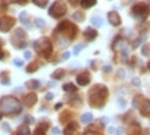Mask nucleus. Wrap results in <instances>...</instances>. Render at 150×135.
Segmentation results:
<instances>
[{
	"label": "nucleus",
	"instance_id": "obj_5",
	"mask_svg": "<svg viewBox=\"0 0 150 135\" xmlns=\"http://www.w3.org/2000/svg\"><path fill=\"white\" fill-rule=\"evenodd\" d=\"M14 24H16V20L13 17L4 16L3 18H0V31L1 32H7V31H10L11 28H13Z\"/></svg>",
	"mask_w": 150,
	"mask_h": 135
},
{
	"label": "nucleus",
	"instance_id": "obj_22",
	"mask_svg": "<svg viewBox=\"0 0 150 135\" xmlns=\"http://www.w3.org/2000/svg\"><path fill=\"white\" fill-rule=\"evenodd\" d=\"M17 1H18L20 4H25V1H27V0H17Z\"/></svg>",
	"mask_w": 150,
	"mask_h": 135
},
{
	"label": "nucleus",
	"instance_id": "obj_7",
	"mask_svg": "<svg viewBox=\"0 0 150 135\" xmlns=\"http://www.w3.org/2000/svg\"><path fill=\"white\" fill-rule=\"evenodd\" d=\"M108 21H110L111 25H120L121 24V18H120L117 13L112 11V13H108Z\"/></svg>",
	"mask_w": 150,
	"mask_h": 135
},
{
	"label": "nucleus",
	"instance_id": "obj_3",
	"mask_svg": "<svg viewBox=\"0 0 150 135\" xmlns=\"http://www.w3.org/2000/svg\"><path fill=\"white\" fill-rule=\"evenodd\" d=\"M35 48H36L38 53L45 56V57H47L50 54V52H52V45H50V42L46 38H42L39 39L38 42H35Z\"/></svg>",
	"mask_w": 150,
	"mask_h": 135
},
{
	"label": "nucleus",
	"instance_id": "obj_17",
	"mask_svg": "<svg viewBox=\"0 0 150 135\" xmlns=\"http://www.w3.org/2000/svg\"><path fill=\"white\" fill-rule=\"evenodd\" d=\"M27 85H28V87H29V88H36V87H39V82H38V81H33V82H28Z\"/></svg>",
	"mask_w": 150,
	"mask_h": 135
},
{
	"label": "nucleus",
	"instance_id": "obj_13",
	"mask_svg": "<svg viewBox=\"0 0 150 135\" xmlns=\"http://www.w3.org/2000/svg\"><path fill=\"white\" fill-rule=\"evenodd\" d=\"M96 3V0H82V7L83 9H89Z\"/></svg>",
	"mask_w": 150,
	"mask_h": 135
},
{
	"label": "nucleus",
	"instance_id": "obj_11",
	"mask_svg": "<svg viewBox=\"0 0 150 135\" xmlns=\"http://www.w3.org/2000/svg\"><path fill=\"white\" fill-rule=\"evenodd\" d=\"M97 33H96V31H93L92 28H88L85 31V36L88 38V41H92V39H95V36H96Z\"/></svg>",
	"mask_w": 150,
	"mask_h": 135
},
{
	"label": "nucleus",
	"instance_id": "obj_9",
	"mask_svg": "<svg viewBox=\"0 0 150 135\" xmlns=\"http://www.w3.org/2000/svg\"><path fill=\"white\" fill-rule=\"evenodd\" d=\"M35 102H36V95L35 93H29V95L25 96V103H27L28 106H32Z\"/></svg>",
	"mask_w": 150,
	"mask_h": 135
},
{
	"label": "nucleus",
	"instance_id": "obj_4",
	"mask_svg": "<svg viewBox=\"0 0 150 135\" xmlns=\"http://www.w3.org/2000/svg\"><path fill=\"white\" fill-rule=\"evenodd\" d=\"M65 11H67V7H65L64 3H61V1H56L52 7H50V10H49V14L54 18H59V17L64 16Z\"/></svg>",
	"mask_w": 150,
	"mask_h": 135
},
{
	"label": "nucleus",
	"instance_id": "obj_14",
	"mask_svg": "<svg viewBox=\"0 0 150 135\" xmlns=\"http://www.w3.org/2000/svg\"><path fill=\"white\" fill-rule=\"evenodd\" d=\"M49 0H33V3L36 6H39V7H45V6L47 4Z\"/></svg>",
	"mask_w": 150,
	"mask_h": 135
},
{
	"label": "nucleus",
	"instance_id": "obj_1",
	"mask_svg": "<svg viewBox=\"0 0 150 135\" xmlns=\"http://www.w3.org/2000/svg\"><path fill=\"white\" fill-rule=\"evenodd\" d=\"M0 104H1V110H3L6 114H14V113H20V112H21V104H20V102L13 96L3 97Z\"/></svg>",
	"mask_w": 150,
	"mask_h": 135
},
{
	"label": "nucleus",
	"instance_id": "obj_2",
	"mask_svg": "<svg viewBox=\"0 0 150 135\" xmlns=\"http://www.w3.org/2000/svg\"><path fill=\"white\" fill-rule=\"evenodd\" d=\"M132 14H134V17H136V18H146V17L150 14V6L147 4L146 1H140V3L134 6Z\"/></svg>",
	"mask_w": 150,
	"mask_h": 135
},
{
	"label": "nucleus",
	"instance_id": "obj_16",
	"mask_svg": "<svg viewBox=\"0 0 150 135\" xmlns=\"http://www.w3.org/2000/svg\"><path fill=\"white\" fill-rule=\"evenodd\" d=\"M35 68H38V64H36V63H32L31 65H28V71H29V72L35 71Z\"/></svg>",
	"mask_w": 150,
	"mask_h": 135
},
{
	"label": "nucleus",
	"instance_id": "obj_23",
	"mask_svg": "<svg viewBox=\"0 0 150 135\" xmlns=\"http://www.w3.org/2000/svg\"><path fill=\"white\" fill-rule=\"evenodd\" d=\"M25 57H27V59H29V57H31V53H29V52H25Z\"/></svg>",
	"mask_w": 150,
	"mask_h": 135
},
{
	"label": "nucleus",
	"instance_id": "obj_12",
	"mask_svg": "<svg viewBox=\"0 0 150 135\" xmlns=\"http://www.w3.org/2000/svg\"><path fill=\"white\" fill-rule=\"evenodd\" d=\"M29 128H28L27 125H21L18 130H17V135H29Z\"/></svg>",
	"mask_w": 150,
	"mask_h": 135
},
{
	"label": "nucleus",
	"instance_id": "obj_20",
	"mask_svg": "<svg viewBox=\"0 0 150 135\" xmlns=\"http://www.w3.org/2000/svg\"><path fill=\"white\" fill-rule=\"evenodd\" d=\"M61 75H63V71H59V72H54L53 74L54 78H59V77H61Z\"/></svg>",
	"mask_w": 150,
	"mask_h": 135
},
{
	"label": "nucleus",
	"instance_id": "obj_6",
	"mask_svg": "<svg viewBox=\"0 0 150 135\" xmlns=\"http://www.w3.org/2000/svg\"><path fill=\"white\" fill-rule=\"evenodd\" d=\"M11 42H13V45H16L17 48H22L25 45V32L22 29H17Z\"/></svg>",
	"mask_w": 150,
	"mask_h": 135
},
{
	"label": "nucleus",
	"instance_id": "obj_18",
	"mask_svg": "<svg viewBox=\"0 0 150 135\" xmlns=\"http://www.w3.org/2000/svg\"><path fill=\"white\" fill-rule=\"evenodd\" d=\"M92 21H93V24H97V25H100V24H102V20H100V18H99V17H95V18H93V20H92Z\"/></svg>",
	"mask_w": 150,
	"mask_h": 135
},
{
	"label": "nucleus",
	"instance_id": "obj_26",
	"mask_svg": "<svg viewBox=\"0 0 150 135\" xmlns=\"http://www.w3.org/2000/svg\"><path fill=\"white\" fill-rule=\"evenodd\" d=\"M0 117H1V114H0Z\"/></svg>",
	"mask_w": 150,
	"mask_h": 135
},
{
	"label": "nucleus",
	"instance_id": "obj_25",
	"mask_svg": "<svg viewBox=\"0 0 150 135\" xmlns=\"http://www.w3.org/2000/svg\"><path fill=\"white\" fill-rule=\"evenodd\" d=\"M149 67H150V63H149Z\"/></svg>",
	"mask_w": 150,
	"mask_h": 135
},
{
	"label": "nucleus",
	"instance_id": "obj_10",
	"mask_svg": "<svg viewBox=\"0 0 150 135\" xmlns=\"http://www.w3.org/2000/svg\"><path fill=\"white\" fill-rule=\"evenodd\" d=\"M140 112L145 114V116H149V114H150V102H149V100L143 102L142 107H140Z\"/></svg>",
	"mask_w": 150,
	"mask_h": 135
},
{
	"label": "nucleus",
	"instance_id": "obj_21",
	"mask_svg": "<svg viewBox=\"0 0 150 135\" xmlns=\"http://www.w3.org/2000/svg\"><path fill=\"white\" fill-rule=\"evenodd\" d=\"M14 63H16L17 65H22V61H20V60H16V61H14Z\"/></svg>",
	"mask_w": 150,
	"mask_h": 135
},
{
	"label": "nucleus",
	"instance_id": "obj_19",
	"mask_svg": "<svg viewBox=\"0 0 150 135\" xmlns=\"http://www.w3.org/2000/svg\"><path fill=\"white\" fill-rule=\"evenodd\" d=\"M35 135H45V131L40 130V128H38L36 132H35Z\"/></svg>",
	"mask_w": 150,
	"mask_h": 135
},
{
	"label": "nucleus",
	"instance_id": "obj_15",
	"mask_svg": "<svg viewBox=\"0 0 150 135\" xmlns=\"http://www.w3.org/2000/svg\"><path fill=\"white\" fill-rule=\"evenodd\" d=\"M91 120H92V116L89 113H86L85 116H82V121H83V123H89Z\"/></svg>",
	"mask_w": 150,
	"mask_h": 135
},
{
	"label": "nucleus",
	"instance_id": "obj_24",
	"mask_svg": "<svg viewBox=\"0 0 150 135\" xmlns=\"http://www.w3.org/2000/svg\"><path fill=\"white\" fill-rule=\"evenodd\" d=\"M1 57H3V53H1V49H0V60H1Z\"/></svg>",
	"mask_w": 150,
	"mask_h": 135
},
{
	"label": "nucleus",
	"instance_id": "obj_8",
	"mask_svg": "<svg viewBox=\"0 0 150 135\" xmlns=\"http://www.w3.org/2000/svg\"><path fill=\"white\" fill-rule=\"evenodd\" d=\"M89 80H91V77L88 72H82L79 77H78V84L79 85H86V84H89Z\"/></svg>",
	"mask_w": 150,
	"mask_h": 135
}]
</instances>
